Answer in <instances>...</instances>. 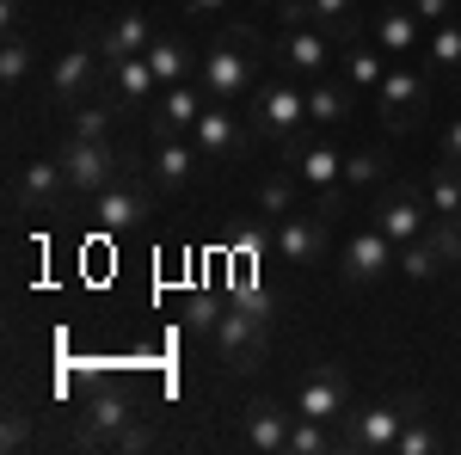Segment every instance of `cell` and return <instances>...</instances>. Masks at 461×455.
<instances>
[{
	"label": "cell",
	"instance_id": "obj_1",
	"mask_svg": "<svg viewBox=\"0 0 461 455\" xmlns=\"http://www.w3.org/2000/svg\"><path fill=\"white\" fill-rule=\"evenodd\" d=\"M247 117H252V130L258 136H271V141H295L314 117H308V80H295V74H271V80H258L247 93Z\"/></svg>",
	"mask_w": 461,
	"mask_h": 455
},
{
	"label": "cell",
	"instance_id": "obj_2",
	"mask_svg": "<svg viewBox=\"0 0 461 455\" xmlns=\"http://www.w3.org/2000/svg\"><path fill=\"white\" fill-rule=\"evenodd\" d=\"M197 80H203V93L221 99V105L247 99L252 86H258V68H252V32H247V25H221V32H215L210 56L197 62Z\"/></svg>",
	"mask_w": 461,
	"mask_h": 455
},
{
	"label": "cell",
	"instance_id": "obj_3",
	"mask_svg": "<svg viewBox=\"0 0 461 455\" xmlns=\"http://www.w3.org/2000/svg\"><path fill=\"white\" fill-rule=\"evenodd\" d=\"M210 345H215V363H221L228 376H252V369L265 363V345H271V314L228 302L210 326Z\"/></svg>",
	"mask_w": 461,
	"mask_h": 455
},
{
	"label": "cell",
	"instance_id": "obj_4",
	"mask_svg": "<svg viewBox=\"0 0 461 455\" xmlns=\"http://www.w3.org/2000/svg\"><path fill=\"white\" fill-rule=\"evenodd\" d=\"M419 406H425L419 394H393V400H375V406H351V413H345V437H339V450L393 455L400 431H406V419H412Z\"/></svg>",
	"mask_w": 461,
	"mask_h": 455
},
{
	"label": "cell",
	"instance_id": "obj_5",
	"mask_svg": "<svg viewBox=\"0 0 461 455\" xmlns=\"http://www.w3.org/2000/svg\"><path fill=\"white\" fill-rule=\"evenodd\" d=\"M99 80H111V62H105V50H99V37L80 32L68 50L50 62V105H62V111L86 105V99L99 93Z\"/></svg>",
	"mask_w": 461,
	"mask_h": 455
},
{
	"label": "cell",
	"instance_id": "obj_6",
	"mask_svg": "<svg viewBox=\"0 0 461 455\" xmlns=\"http://www.w3.org/2000/svg\"><path fill=\"white\" fill-rule=\"evenodd\" d=\"M74 197L68 185V167H62V154H50V160H25L19 178H13V210L19 215H62Z\"/></svg>",
	"mask_w": 461,
	"mask_h": 455
},
{
	"label": "cell",
	"instance_id": "obj_7",
	"mask_svg": "<svg viewBox=\"0 0 461 455\" xmlns=\"http://www.w3.org/2000/svg\"><path fill=\"white\" fill-rule=\"evenodd\" d=\"M86 215H93V228H105V234H123V228H136L154 215V178H111L99 197H86Z\"/></svg>",
	"mask_w": 461,
	"mask_h": 455
},
{
	"label": "cell",
	"instance_id": "obj_8",
	"mask_svg": "<svg viewBox=\"0 0 461 455\" xmlns=\"http://www.w3.org/2000/svg\"><path fill=\"white\" fill-rule=\"evenodd\" d=\"M62 167H68L74 197H99L111 178H123V154L111 148V136H99V141L68 136V141H62Z\"/></svg>",
	"mask_w": 461,
	"mask_h": 455
},
{
	"label": "cell",
	"instance_id": "obj_9",
	"mask_svg": "<svg viewBox=\"0 0 461 455\" xmlns=\"http://www.w3.org/2000/svg\"><path fill=\"white\" fill-rule=\"evenodd\" d=\"M430 105V80L419 68H388L382 74V86H375V111H382V123H388L393 136H406Z\"/></svg>",
	"mask_w": 461,
	"mask_h": 455
},
{
	"label": "cell",
	"instance_id": "obj_10",
	"mask_svg": "<svg viewBox=\"0 0 461 455\" xmlns=\"http://www.w3.org/2000/svg\"><path fill=\"white\" fill-rule=\"evenodd\" d=\"M252 117H234V105H221V99H210V111L197 117V130H191V141L203 148V160H247L252 154Z\"/></svg>",
	"mask_w": 461,
	"mask_h": 455
},
{
	"label": "cell",
	"instance_id": "obj_11",
	"mask_svg": "<svg viewBox=\"0 0 461 455\" xmlns=\"http://www.w3.org/2000/svg\"><path fill=\"white\" fill-rule=\"evenodd\" d=\"M295 413L302 419H320V424H339L351 413V376L339 363H314L302 376V387H295Z\"/></svg>",
	"mask_w": 461,
	"mask_h": 455
},
{
	"label": "cell",
	"instance_id": "obj_12",
	"mask_svg": "<svg viewBox=\"0 0 461 455\" xmlns=\"http://www.w3.org/2000/svg\"><path fill=\"white\" fill-rule=\"evenodd\" d=\"M400 265V246L369 222V228H357L351 241H345V252H339V278L351 283V289H363V283H382Z\"/></svg>",
	"mask_w": 461,
	"mask_h": 455
},
{
	"label": "cell",
	"instance_id": "obj_13",
	"mask_svg": "<svg viewBox=\"0 0 461 455\" xmlns=\"http://www.w3.org/2000/svg\"><path fill=\"white\" fill-rule=\"evenodd\" d=\"M271 246H277L284 265H320L326 246H332V222L320 210H295L284 222H271Z\"/></svg>",
	"mask_w": 461,
	"mask_h": 455
},
{
	"label": "cell",
	"instance_id": "obj_14",
	"mask_svg": "<svg viewBox=\"0 0 461 455\" xmlns=\"http://www.w3.org/2000/svg\"><path fill=\"white\" fill-rule=\"evenodd\" d=\"M203 111H210V93H203V80L191 74V80L160 86V99L148 105V130H154V136H191Z\"/></svg>",
	"mask_w": 461,
	"mask_h": 455
},
{
	"label": "cell",
	"instance_id": "obj_15",
	"mask_svg": "<svg viewBox=\"0 0 461 455\" xmlns=\"http://www.w3.org/2000/svg\"><path fill=\"white\" fill-rule=\"evenodd\" d=\"M430 204H425V191H412V185H388V191H375V210H369V222L388 234L393 246H406V241H419L430 222Z\"/></svg>",
	"mask_w": 461,
	"mask_h": 455
},
{
	"label": "cell",
	"instance_id": "obj_16",
	"mask_svg": "<svg viewBox=\"0 0 461 455\" xmlns=\"http://www.w3.org/2000/svg\"><path fill=\"white\" fill-rule=\"evenodd\" d=\"M332 37L320 32V25H284V37H277V68L295 74V80H320V74H332Z\"/></svg>",
	"mask_w": 461,
	"mask_h": 455
},
{
	"label": "cell",
	"instance_id": "obj_17",
	"mask_svg": "<svg viewBox=\"0 0 461 455\" xmlns=\"http://www.w3.org/2000/svg\"><path fill=\"white\" fill-rule=\"evenodd\" d=\"M130 419H136V406H130V394H123V387H93V394H86V406H80V431H74V437H80L86 450H111V443H117V431H123Z\"/></svg>",
	"mask_w": 461,
	"mask_h": 455
},
{
	"label": "cell",
	"instance_id": "obj_18",
	"mask_svg": "<svg viewBox=\"0 0 461 455\" xmlns=\"http://www.w3.org/2000/svg\"><path fill=\"white\" fill-rule=\"evenodd\" d=\"M289 431H295V406H277V400H252L240 413V450L252 455H289Z\"/></svg>",
	"mask_w": 461,
	"mask_h": 455
},
{
	"label": "cell",
	"instance_id": "obj_19",
	"mask_svg": "<svg viewBox=\"0 0 461 455\" xmlns=\"http://www.w3.org/2000/svg\"><path fill=\"white\" fill-rule=\"evenodd\" d=\"M203 167V148L191 136H154V154H148V178L160 185V191H185L191 178Z\"/></svg>",
	"mask_w": 461,
	"mask_h": 455
},
{
	"label": "cell",
	"instance_id": "obj_20",
	"mask_svg": "<svg viewBox=\"0 0 461 455\" xmlns=\"http://www.w3.org/2000/svg\"><path fill=\"white\" fill-rule=\"evenodd\" d=\"M99 50H105V62H123V56H148V43H154V19L148 13H117V19H105L99 25Z\"/></svg>",
	"mask_w": 461,
	"mask_h": 455
},
{
	"label": "cell",
	"instance_id": "obj_21",
	"mask_svg": "<svg viewBox=\"0 0 461 455\" xmlns=\"http://www.w3.org/2000/svg\"><path fill=\"white\" fill-rule=\"evenodd\" d=\"M308 117L314 123H351L357 117V86L345 80V74H320V80H308Z\"/></svg>",
	"mask_w": 461,
	"mask_h": 455
},
{
	"label": "cell",
	"instance_id": "obj_22",
	"mask_svg": "<svg viewBox=\"0 0 461 455\" xmlns=\"http://www.w3.org/2000/svg\"><path fill=\"white\" fill-rule=\"evenodd\" d=\"M148 62H154V74H160V86H173V80H191L203 56H197L178 32H160L154 43H148Z\"/></svg>",
	"mask_w": 461,
	"mask_h": 455
},
{
	"label": "cell",
	"instance_id": "obj_23",
	"mask_svg": "<svg viewBox=\"0 0 461 455\" xmlns=\"http://www.w3.org/2000/svg\"><path fill=\"white\" fill-rule=\"evenodd\" d=\"M111 86H117L136 111H148L154 99H160V74H154L148 56H123V62H111Z\"/></svg>",
	"mask_w": 461,
	"mask_h": 455
},
{
	"label": "cell",
	"instance_id": "obj_24",
	"mask_svg": "<svg viewBox=\"0 0 461 455\" xmlns=\"http://www.w3.org/2000/svg\"><path fill=\"white\" fill-rule=\"evenodd\" d=\"M375 43L388 50L393 62H406V56L419 50V13H412V6H382V13H375Z\"/></svg>",
	"mask_w": 461,
	"mask_h": 455
},
{
	"label": "cell",
	"instance_id": "obj_25",
	"mask_svg": "<svg viewBox=\"0 0 461 455\" xmlns=\"http://www.w3.org/2000/svg\"><path fill=\"white\" fill-rule=\"evenodd\" d=\"M308 25L332 37L339 50H351L357 37H363V19H357V0H308Z\"/></svg>",
	"mask_w": 461,
	"mask_h": 455
},
{
	"label": "cell",
	"instance_id": "obj_26",
	"mask_svg": "<svg viewBox=\"0 0 461 455\" xmlns=\"http://www.w3.org/2000/svg\"><path fill=\"white\" fill-rule=\"evenodd\" d=\"M295 173H302L308 191H326V185H339V178H345V154H339L332 141H308V148L295 154Z\"/></svg>",
	"mask_w": 461,
	"mask_h": 455
},
{
	"label": "cell",
	"instance_id": "obj_27",
	"mask_svg": "<svg viewBox=\"0 0 461 455\" xmlns=\"http://www.w3.org/2000/svg\"><path fill=\"white\" fill-rule=\"evenodd\" d=\"M302 173H271L265 185H258V222H284V215L302 210Z\"/></svg>",
	"mask_w": 461,
	"mask_h": 455
},
{
	"label": "cell",
	"instance_id": "obj_28",
	"mask_svg": "<svg viewBox=\"0 0 461 455\" xmlns=\"http://www.w3.org/2000/svg\"><path fill=\"white\" fill-rule=\"evenodd\" d=\"M425 204H430V215H461V167H449V160H437V167H430Z\"/></svg>",
	"mask_w": 461,
	"mask_h": 455
},
{
	"label": "cell",
	"instance_id": "obj_29",
	"mask_svg": "<svg viewBox=\"0 0 461 455\" xmlns=\"http://www.w3.org/2000/svg\"><path fill=\"white\" fill-rule=\"evenodd\" d=\"M382 178H388V154H382V148L345 154V185H351V191H382Z\"/></svg>",
	"mask_w": 461,
	"mask_h": 455
},
{
	"label": "cell",
	"instance_id": "obj_30",
	"mask_svg": "<svg viewBox=\"0 0 461 455\" xmlns=\"http://www.w3.org/2000/svg\"><path fill=\"white\" fill-rule=\"evenodd\" d=\"M339 450V437H332V424L320 419H302L295 413V431H289V455H332Z\"/></svg>",
	"mask_w": 461,
	"mask_h": 455
},
{
	"label": "cell",
	"instance_id": "obj_31",
	"mask_svg": "<svg viewBox=\"0 0 461 455\" xmlns=\"http://www.w3.org/2000/svg\"><path fill=\"white\" fill-rule=\"evenodd\" d=\"M400 271H406L412 283H430L437 271H443V259H437L430 234H419V241H406V246H400Z\"/></svg>",
	"mask_w": 461,
	"mask_h": 455
},
{
	"label": "cell",
	"instance_id": "obj_32",
	"mask_svg": "<svg viewBox=\"0 0 461 455\" xmlns=\"http://www.w3.org/2000/svg\"><path fill=\"white\" fill-rule=\"evenodd\" d=\"M32 43H25V37L19 32H6V43H0V80H6V86H19V80H25V74H32Z\"/></svg>",
	"mask_w": 461,
	"mask_h": 455
},
{
	"label": "cell",
	"instance_id": "obj_33",
	"mask_svg": "<svg viewBox=\"0 0 461 455\" xmlns=\"http://www.w3.org/2000/svg\"><path fill=\"white\" fill-rule=\"evenodd\" d=\"M68 136H86V141L111 136V105H99V99L74 105V111H68Z\"/></svg>",
	"mask_w": 461,
	"mask_h": 455
},
{
	"label": "cell",
	"instance_id": "obj_34",
	"mask_svg": "<svg viewBox=\"0 0 461 455\" xmlns=\"http://www.w3.org/2000/svg\"><path fill=\"white\" fill-rule=\"evenodd\" d=\"M430 68H456L461 74V25L456 19H443V25L430 32Z\"/></svg>",
	"mask_w": 461,
	"mask_h": 455
},
{
	"label": "cell",
	"instance_id": "obj_35",
	"mask_svg": "<svg viewBox=\"0 0 461 455\" xmlns=\"http://www.w3.org/2000/svg\"><path fill=\"white\" fill-rule=\"evenodd\" d=\"M382 56H375V50H363V43H351V50H345V80H351V86H382Z\"/></svg>",
	"mask_w": 461,
	"mask_h": 455
},
{
	"label": "cell",
	"instance_id": "obj_36",
	"mask_svg": "<svg viewBox=\"0 0 461 455\" xmlns=\"http://www.w3.org/2000/svg\"><path fill=\"white\" fill-rule=\"evenodd\" d=\"M430 246H437V259L443 265H461V215H430Z\"/></svg>",
	"mask_w": 461,
	"mask_h": 455
},
{
	"label": "cell",
	"instance_id": "obj_37",
	"mask_svg": "<svg viewBox=\"0 0 461 455\" xmlns=\"http://www.w3.org/2000/svg\"><path fill=\"white\" fill-rule=\"evenodd\" d=\"M437 450V431H430V413L419 406L412 419H406V431H400V443H393V455H430Z\"/></svg>",
	"mask_w": 461,
	"mask_h": 455
},
{
	"label": "cell",
	"instance_id": "obj_38",
	"mask_svg": "<svg viewBox=\"0 0 461 455\" xmlns=\"http://www.w3.org/2000/svg\"><path fill=\"white\" fill-rule=\"evenodd\" d=\"M117 455H148L154 450V431H148V419H130L123 431H117V443H111Z\"/></svg>",
	"mask_w": 461,
	"mask_h": 455
},
{
	"label": "cell",
	"instance_id": "obj_39",
	"mask_svg": "<svg viewBox=\"0 0 461 455\" xmlns=\"http://www.w3.org/2000/svg\"><path fill=\"white\" fill-rule=\"evenodd\" d=\"M314 210L326 215V222H339V215H351V185L339 178V185H326V191H314Z\"/></svg>",
	"mask_w": 461,
	"mask_h": 455
},
{
	"label": "cell",
	"instance_id": "obj_40",
	"mask_svg": "<svg viewBox=\"0 0 461 455\" xmlns=\"http://www.w3.org/2000/svg\"><path fill=\"white\" fill-rule=\"evenodd\" d=\"M32 443V424H25V413H6V431H0V450L6 455H19Z\"/></svg>",
	"mask_w": 461,
	"mask_h": 455
},
{
	"label": "cell",
	"instance_id": "obj_41",
	"mask_svg": "<svg viewBox=\"0 0 461 455\" xmlns=\"http://www.w3.org/2000/svg\"><path fill=\"white\" fill-rule=\"evenodd\" d=\"M419 19H430V25H443V19H456V0H406Z\"/></svg>",
	"mask_w": 461,
	"mask_h": 455
},
{
	"label": "cell",
	"instance_id": "obj_42",
	"mask_svg": "<svg viewBox=\"0 0 461 455\" xmlns=\"http://www.w3.org/2000/svg\"><path fill=\"white\" fill-rule=\"evenodd\" d=\"M443 160H449V167H461V117L443 130Z\"/></svg>",
	"mask_w": 461,
	"mask_h": 455
},
{
	"label": "cell",
	"instance_id": "obj_43",
	"mask_svg": "<svg viewBox=\"0 0 461 455\" xmlns=\"http://www.w3.org/2000/svg\"><path fill=\"white\" fill-rule=\"evenodd\" d=\"M19 13H25V0H0V25H6V32H19V25H25Z\"/></svg>",
	"mask_w": 461,
	"mask_h": 455
},
{
	"label": "cell",
	"instance_id": "obj_44",
	"mask_svg": "<svg viewBox=\"0 0 461 455\" xmlns=\"http://www.w3.org/2000/svg\"><path fill=\"white\" fill-rule=\"evenodd\" d=\"M277 13H284V25H308V0H284Z\"/></svg>",
	"mask_w": 461,
	"mask_h": 455
},
{
	"label": "cell",
	"instance_id": "obj_45",
	"mask_svg": "<svg viewBox=\"0 0 461 455\" xmlns=\"http://www.w3.org/2000/svg\"><path fill=\"white\" fill-rule=\"evenodd\" d=\"M215 6H228V0H191V13H215Z\"/></svg>",
	"mask_w": 461,
	"mask_h": 455
},
{
	"label": "cell",
	"instance_id": "obj_46",
	"mask_svg": "<svg viewBox=\"0 0 461 455\" xmlns=\"http://www.w3.org/2000/svg\"><path fill=\"white\" fill-rule=\"evenodd\" d=\"M258 6H284V0H258Z\"/></svg>",
	"mask_w": 461,
	"mask_h": 455
},
{
	"label": "cell",
	"instance_id": "obj_47",
	"mask_svg": "<svg viewBox=\"0 0 461 455\" xmlns=\"http://www.w3.org/2000/svg\"><path fill=\"white\" fill-rule=\"evenodd\" d=\"M456 93H461V74H456Z\"/></svg>",
	"mask_w": 461,
	"mask_h": 455
}]
</instances>
